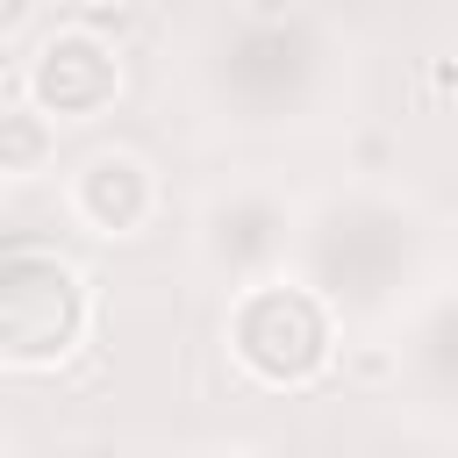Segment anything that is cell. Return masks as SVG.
<instances>
[{
    "mask_svg": "<svg viewBox=\"0 0 458 458\" xmlns=\"http://www.w3.org/2000/svg\"><path fill=\"white\" fill-rule=\"evenodd\" d=\"M93 329V293L79 265L57 250H7L0 258V365L50 372L64 365Z\"/></svg>",
    "mask_w": 458,
    "mask_h": 458,
    "instance_id": "1",
    "label": "cell"
},
{
    "mask_svg": "<svg viewBox=\"0 0 458 458\" xmlns=\"http://www.w3.org/2000/svg\"><path fill=\"white\" fill-rule=\"evenodd\" d=\"M50 157H57V122L29 100H7L0 107V179H36V172H50Z\"/></svg>",
    "mask_w": 458,
    "mask_h": 458,
    "instance_id": "5",
    "label": "cell"
},
{
    "mask_svg": "<svg viewBox=\"0 0 458 458\" xmlns=\"http://www.w3.org/2000/svg\"><path fill=\"white\" fill-rule=\"evenodd\" d=\"M114 93H122L114 43H100L86 21H64V29H50L36 43V57H29V107H43L50 122H93Z\"/></svg>",
    "mask_w": 458,
    "mask_h": 458,
    "instance_id": "3",
    "label": "cell"
},
{
    "mask_svg": "<svg viewBox=\"0 0 458 458\" xmlns=\"http://www.w3.org/2000/svg\"><path fill=\"white\" fill-rule=\"evenodd\" d=\"M64 208L93 236H136L157 215V172L136 150H86L64 179Z\"/></svg>",
    "mask_w": 458,
    "mask_h": 458,
    "instance_id": "4",
    "label": "cell"
},
{
    "mask_svg": "<svg viewBox=\"0 0 458 458\" xmlns=\"http://www.w3.org/2000/svg\"><path fill=\"white\" fill-rule=\"evenodd\" d=\"M229 358L258 386H308L336 358V322H329L322 293L265 279V286H243L229 308Z\"/></svg>",
    "mask_w": 458,
    "mask_h": 458,
    "instance_id": "2",
    "label": "cell"
}]
</instances>
